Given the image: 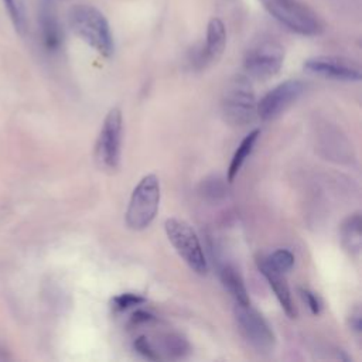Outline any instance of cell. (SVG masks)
Instances as JSON below:
<instances>
[{
	"label": "cell",
	"instance_id": "obj_1",
	"mask_svg": "<svg viewBox=\"0 0 362 362\" xmlns=\"http://www.w3.org/2000/svg\"><path fill=\"white\" fill-rule=\"evenodd\" d=\"M72 31L103 57L113 52V37L102 11L90 4H76L68 13Z\"/></svg>",
	"mask_w": 362,
	"mask_h": 362
},
{
	"label": "cell",
	"instance_id": "obj_2",
	"mask_svg": "<svg viewBox=\"0 0 362 362\" xmlns=\"http://www.w3.org/2000/svg\"><path fill=\"white\" fill-rule=\"evenodd\" d=\"M160 181L156 174L144 175L134 187L126 209V225L132 230H143L154 221L160 205Z\"/></svg>",
	"mask_w": 362,
	"mask_h": 362
},
{
	"label": "cell",
	"instance_id": "obj_3",
	"mask_svg": "<svg viewBox=\"0 0 362 362\" xmlns=\"http://www.w3.org/2000/svg\"><path fill=\"white\" fill-rule=\"evenodd\" d=\"M256 99L250 81L245 75L233 76L222 95V113L233 126H246L256 115Z\"/></svg>",
	"mask_w": 362,
	"mask_h": 362
},
{
	"label": "cell",
	"instance_id": "obj_4",
	"mask_svg": "<svg viewBox=\"0 0 362 362\" xmlns=\"http://www.w3.org/2000/svg\"><path fill=\"white\" fill-rule=\"evenodd\" d=\"M164 229L170 243L188 267L198 274H205L208 269L206 259L192 226L185 221L170 218L165 221Z\"/></svg>",
	"mask_w": 362,
	"mask_h": 362
},
{
	"label": "cell",
	"instance_id": "obj_5",
	"mask_svg": "<svg viewBox=\"0 0 362 362\" xmlns=\"http://www.w3.org/2000/svg\"><path fill=\"white\" fill-rule=\"evenodd\" d=\"M123 117L119 107H112L102 123L95 143V158L105 171H115L120 163Z\"/></svg>",
	"mask_w": 362,
	"mask_h": 362
},
{
	"label": "cell",
	"instance_id": "obj_6",
	"mask_svg": "<svg viewBox=\"0 0 362 362\" xmlns=\"http://www.w3.org/2000/svg\"><path fill=\"white\" fill-rule=\"evenodd\" d=\"M267 11L284 27L300 35H317L322 25L318 17L297 0H263Z\"/></svg>",
	"mask_w": 362,
	"mask_h": 362
},
{
	"label": "cell",
	"instance_id": "obj_7",
	"mask_svg": "<svg viewBox=\"0 0 362 362\" xmlns=\"http://www.w3.org/2000/svg\"><path fill=\"white\" fill-rule=\"evenodd\" d=\"M233 314L240 334L255 351L259 354H270L274 349L276 337L272 327L250 303H235Z\"/></svg>",
	"mask_w": 362,
	"mask_h": 362
},
{
	"label": "cell",
	"instance_id": "obj_8",
	"mask_svg": "<svg viewBox=\"0 0 362 362\" xmlns=\"http://www.w3.org/2000/svg\"><path fill=\"white\" fill-rule=\"evenodd\" d=\"M284 61V48L273 40H263L255 44L245 55L246 72L257 79L274 76Z\"/></svg>",
	"mask_w": 362,
	"mask_h": 362
},
{
	"label": "cell",
	"instance_id": "obj_9",
	"mask_svg": "<svg viewBox=\"0 0 362 362\" xmlns=\"http://www.w3.org/2000/svg\"><path fill=\"white\" fill-rule=\"evenodd\" d=\"M304 88V83L297 79H288L279 83L256 103L257 116L264 122L277 117L286 107L300 98Z\"/></svg>",
	"mask_w": 362,
	"mask_h": 362
},
{
	"label": "cell",
	"instance_id": "obj_10",
	"mask_svg": "<svg viewBox=\"0 0 362 362\" xmlns=\"http://www.w3.org/2000/svg\"><path fill=\"white\" fill-rule=\"evenodd\" d=\"M304 68L315 75L337 81H359L361 69L356 64L338 57H314L304 62Z\"/></svg>",
	"mask_w": 362,
	"mask_h": 362
},
{
	"label": "cell",
	"instance_id": "obj_11",
	"mask_svg": "<svg viewBox=\"0 0 362 362\" xmlns=\"http://www.w3.org/2000/svg\"><path fill=\"white\" fill-rule=\"evenodd\" d=\"M256 264L259 272L264 276V279L267 280L270 288L273 290L277 301L280 303L283 311L287 314V317L290 318H296L297 317V308L294 305L288 284L284 279V273L277 272L276 269H273L264 256H260L256 259Z\"/></svg>",
	"mask_w": 362,
	"mask_h": 362
},
{
	"label": "cell",
	"instance_id": "obj_12",
	"mask_svg": "<svg viewBox=\"0 0 362 362\" xmlns=\"http://www.w3.org/2000/svg\"><path fill=\"white\" fill-rule=\"evenodd\" d=\"M40 30H41V38H42V44L44 47L54 52L57 49H59L61 44H62V28L58 20V16L52 7V4L49 3V0H44L40 8Z\"/></svg>",
	"mask_w": 362,
	"mask_h": 362
},
{
	"label": "cell",
	"instance_id": "obj_13",
	"mask_svg": "<svg viewBox=\"0 0 362 362\" xmlns=\"http://www.w3.org/2000/svg\"><path fill=\"white\" fill-rule=\"evenodd\" d=\"M225 44H226L225 24L222 23L221 18L215 17L208 23L205 47L198 54V62L201 65H205L208 62L216 61L222 55L225 49Z\"/></svg>",
	"mask_w": 362,
	"mask_h": 362
},
{
	"label": "cell",
	"instance_id": "obj_14",
	"mask_svg": "<svg viewBox=\"0 0 362 362\" xmlns=\"http://www.w3.org/2000/svg\"><path fill=\"white\" fill-rule=\"evenodd\" d=\"M219 279H221L223 287L228 290V293L233 297L235 303H239V304L250 303L243 279L232 264L223 263L219 267Z\"/></svg>",
	"mask_w": 362,
	"mask_h": 362
},
{
	"label": "cell",
	"instance_id": "obj_15",
	"mask_svg": "<svg viewBox=\"0 0 362 362\" xmlns=\"http://www.w3.org/2000/svg\"><path fill=\"white\" fill-rule=\"evenodd\" d=\"M362 219L361 214L355 212L349 215L341 225V242L346 252L354 256H358L362 246Z\"/></svg>",
	"mask_w": 362,
	"mask_h": 362
},
{
	"label": "cell",
	"instance_id": "obj_16",
	"mask_svg": "<svg viewBox=\"0 0 362 362\" xmlns=\"http://www.w3.org/2000/svg\"><path fill=\"white\" fill-rule=\"evenodd\" d=\"M259 136H260V130L255 129L249 134H246L243 137V140L240 141V144L238 146L236 151L232 156L229 168H228V181L229 182H232L235 180V177L238 175V173L240 171V168L245 164L246 158L250 156V153H252V150L255 147V143L257 141Z\"/></svg>",
	"mask_w": 362,
	"mask_h": 362
},
{
	"label": "cell",
	"instance_id": "obj_17",
	"mask_svg": "<svg viewBox=\"0 0 362 362\" xmlns=\"http://www.w3.org/2000/svg\"><path fill=\"white\" fill-rule=\"evenodd\" d=\"M161 348L170 358H184L189 352L188 341L180 334H165L161 338Z\"/></svg>",
	"mask_w": 362,
	"mask_h": 362
},
{
	"label": "cell",
	"instance_id": "obj_18",
	"mask_svg": "<svg viewBox=\"0 0 362 362\" xmlns=\"http://www.w3.org/2000/svg\"><path fill=\"white\" fill-rule=\"evenodd\" d=\"M3 4L7 8V13L10 16V20L16 31L20 34H24L27 28V18H25V10L21 0H3Z\"/></svg>",
	"mask_w": 362,
	"mask_h": 362
},
{
	"label": "cell",
	"instance_id": "obj_19",
	"mask_svg": "<svg viewBox=\"0 0 362 362\" xmlns=\"http://www.w3.org/2000/svg\"><path fill=\"white\" fill-rule=\"evenodd\" d=\"M264 257H266L267 263H269L273 269H276L277 272H280V273L288 272V270L293 267V264H294V256H293V253H291L290 250H287V249H277V250H274L272 255L264 256Z\"/></svg>",
	"mask_w": 362,
	"mask_h": 362
},
{
	"label": "cell",
	"instance_id": "obj_20",
	"mask_svg": "<svg viewBox=\"0 0 362 362\" xmlns=\"http://www.w3.org/2000/svg\"><path fill=\"white\" fill-rule=\"evenodd\" d=\"M143 303H146V297L136 294V293H123V294L113 297L110 301L112 308L115 311H126V310L140 305Z\"/></svg>",
	"mask_w": 362,
	"mask_h": 362
},
{
	"label": "cell",
	"instance_id": "obj_21",
	"mask_svg": "<svg viewBox=\"0 0 362 362\" xmlns=\"http://www.w3.org/2000/svg\"><path fill=\"white\" fill-rule=\"evenodd\" d=\"M201 191L202 194L208 198V199H212V201H216V199H221L225 197V184L221 178L218 177H211V178H206L204 182H202V187H201Z\"/></svg>",
	"mask_w": 362,
	"mask_h": 362
},
{
	"label": "cell",
	"instance_id": "obj_22",
	"mask_svg": "<svg viewBox=\"0 0 362 362\" xmlns=\"http://www.w3.org/2000/svg\"><path fill=\"white\" fill-rule=\"evenodd\" d=\"M133 346H134V351L137 354H140L143 358L146 359H150V361H157L160 358L158 355V351L153 346V344L148 341V338H146L144 335H140L134 339L133 342Z\"/></svg>",
	"mask_w": 362,
	"mask_h": 362
},
{
	"label": "cell",
	"instance_id": "obj_23",
	"mask_svg": "<svg viewBox=\"0 0 362 362\" xmlns=\"http://www.w3.org/2000/svg\"><path fill=\"white\" fill-rule=\"evenodd\" d=\"M300 296H301V298L305 301V304L308 305V308H310V311H311L313 314L317 315V314L321 313L322 303H321L320 297H318L314 291H311V290H308V288H300Z\"/></svg>",
	"mask_w": 362,
	"mask_h": 362
},
{
	"label": "cell",
	"instance_id": "obj_24",
	"mask_svg": "<svg viewBox=\"0 0 362 362\" xmlns=\"http://www.w3.org/2000/svg\"><path fill=\"white\" fill-rule=\"evenodd\" d=\"M154 320V315L148 311H144V310H137L136 313H133V315L130 317V322L133 325H140V324H146V322H150Z\"/></svg>",
	"mask_w": 362,
	"mask_h": 362
},
{
	"label": "cell",
	"instance_id": "obj_25",
	"mask_svg": "<svg viewBox=\"0 0 362 362\" xmlns=\"http://www.w3.org/2000/svg\"><path fill=\"white\" fill-rule=\"evenodd\" d=\"M349 327H351V329L356 334V335H359L361 334V331H362V321H361V310L356 307L352 313H351V315H349Z\"/></svg>",
	"mask_w": 362,
	"mask_h": 362
}]
</instances>
